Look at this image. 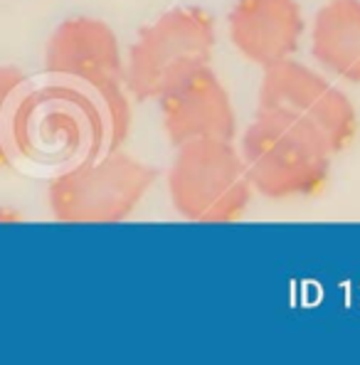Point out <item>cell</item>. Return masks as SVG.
<instances>
[{
    "instance_id": "cell-10",
    "label": "cell",
    "mask_w": 360,
    "mask_h": 365,
    "mask_svg": "<svg viewBox=\"0 0 360 365\" xmlns=\"http://www.w3.org/2000/svg\"><path fill=\"white\" fill-rule=\"evenodd\" d=\"M316 62L338 79L360 82V0H329L311 25Z\"/></svg>"
},
{
    "instance_id": "cell-5",
    "label": "cell",
    "mask_w": 360,
    "mask_h": 365,
    "mask_svg": "<svg viewBox=\"0 0 360 365\" xmlns=\"http://www.w3.org/2000/svg\"><path fill=\"white\" fill-rule=\"evenodd\" d=\"M257 111L304 128L331 155L346 151L358 133V111L346 91L294 57L264 69Z\"/></svg>"
},
{
    "instance_id": "cell-1",
    "label": "cell",
    "mask_w": 360,
    "mask_h": 365,
    "mask_svg": "<svg viewBox=\"0 0 360 365\" xmlns=\"http://www.w3.org/2000/svg\"><path fill=\"white\" fill-rule=\"evenodd\" d=\"M131 131V111L114 109L94 91L50 79L25 87L10 116L13 158L57 170L89 155L121 148Z\"/></svg>"
},
{
    "instance_id": "cell-2",
    "label": "cell",
    "mask_w": 360,
    "mask_h": 365,
    "mask_svg": "<svg viewBox=\"0 0 360 365\" xmlns=\"http://www.w3.org/2000/svg\"><path fill=\"white\" fill-rule=\"evenodd\" d=\"M153 182L150 165L111 148L57 170L47 185V205L57 222H121L131 217Z\"/></svg>"
},
{
    "instance_id": "cell-4",
    "label": "cell",
    "mask_w": 360,
    "mask_h": 365,
    "mask_svg": "<svg viewBox=\"0 0 360 365\" xmlns=\"http://www.w3.org/2000/svg\"><path fill=\"white\" fill-rule=\"evenodd\" d=\"M252 190L269 200L311 197L331 178L333 155L294 123L257 111L240 141Z\"/></svg>"
},
{
    "instance_id": "cell-6",
    "label": "cell",
    "mask_w": 360,
    "mask_h": 365,
    "mask_svg": "<svg viewBox=\"0 0 360 365\" xmlns=\"http://www.w3.org/2000/svg\"><path fill=\"white\" fill-rule=\"evenodd\" d=\"M252 182L232 141L182 143L168 168V195L190 222H235L247 212Z\"/></svg>"
},
{
    "instance_id": "cell-12",
    "label": "cell",
    "mask_w": 360,
    "mask_h": 365,
    "mask_svg": "<svg viewBox=\"0 0 360 365\" xmlns=\"http://www.w3.org/2000/svg\"><path fill=\"white\" fill-rule=\"evenodd\" d=\"M15 222H23V212L10 205H0V225H15Z\"/></svg>"
},
{
    "instance_id": "cell-8",
    "label": "cell",
    "mask_w": 360,
    "mask_h": 365,
    "mask_svg": "<svg viewBox=\"0 0 360 365\" xmlns=\"http://www.w3.org/2000/svg\"><path fill=\"white\" fill-rule=\"evenodd\" d=\"M158 104L163 131L175 148L192 141H235L237 114L210 64L170 87Z\"/></svg>"
},
{
    "instance_id": "cell-9",
    "label": "cell",
    "mask_w": 360,
    "mask_h": 365,
    "mask_svg": "<svg viewBox=\"0 0 360 365\" xmlns=\"http://www.w3.org/2000/svg\"><path fill=\"white\" fill-rule=\"evenodd\" d=\"M227 32L245 60L267 69L297 55L306 18L299 0H237L227 15Z\"/></svg>"
},
{
    "instance_id": "cell-3",
    "label": "cell",
    "mask_w": 360,
    "mask_h": 365,
    "mask_svg": "<svg viewBox=\"0 0 360 365\" xmlns=\"http://www.w3.org/2000/svg\"><path fill=\"white\" fill-rule=\"evenodd\" d=\"M215 40V20L207 10L185 5L163 13L128 47V94L158 101L170 87L210 64Z\"/></svg>"
},
{
    "instance_id": "cell-7",
    "label": "cell",
    "mask_w": 360,
    "mask_h": 365,
    "mask_svg": "<svg viewBox=\"0 0 360 365\" xmlns=\"http://www.w3.org/2000/svg\"><path fill=\"white\" fill-rule=\"evenodd\" d=\"M45 74L57 82L94 91L114 109L131 111L126 89V57L119 37L99 18L62 20L45 45Z\"/></svg>"
},
{
    "instance_id": "cell-11",
    "label": "cell",
    "mask_w": 360,
    "mask_h": 365,
    "mask_svg": "<svg viewBox=\"0 0 360 365\" xmlns=\"http://www.w3.org/2000/svg\"><path fill=\"white\" fill-rule=\"evenodd\" d=\"M28 87V77L23 69L13 64H0V168L13 165V151H10V116H13L15 101Z\"/></svg>"
}]
</instances>
